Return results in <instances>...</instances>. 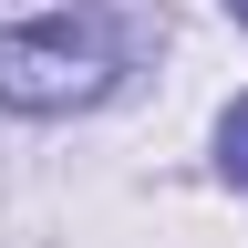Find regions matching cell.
Returning a JSON list of instances; mask_svg holds the SVG:
<instances>
[{
    "mask_svg": "<svg viewBox=\"0 0 248 248\" xmlns=\"http://www.w3.org/2000/svg\"><path fill=\"white\" fill-rule=\"evenodd\" d=\"M155 42L145 11L124 0H62V11L0 21V104L11 114H83L135 73V52Z\"/></svg>",
    "mask_w": 248,
    "mask_h": 248,
    "instance_id": "cell-1",
    "label": "cell"
},
{
    "mask_svg": "<svg viewBox=\"0 0 248 248\" xmlns=\"http://www.w3.org/2000/svg\"><path fill=\"white\" fill-rule=\"evenodd\" d=\"M217 166H228V186H248V104H228V124H217Z\"/></svg>",
    "mask_w": 248,
    "mask_h": 248,
    "instance_id": "cell-2",
    "label": "cell"
},
{
    "mask_svg": "<svg viewBox=\"0 0 248 248\" xmlns=\"http://www.w3.org/2000/svg\"><path fill=\"white\" fill-rule=\"evenodd\" d=\"M228 11H238V21H248V0H228Z\"/></svg>",
    "mask_w": 248,
    "mask_h": 248,
    "instance_id": "cell-3",
    "label": "cell"
}]
</instances>
